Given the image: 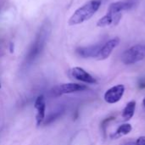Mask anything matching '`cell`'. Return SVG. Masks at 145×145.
<instances>
[{"mask_svg": "<svg viewBox=\"0 0 145 145\" xmlns=\"http://www.w3.org/2000/svg\"><path fill=\"white\" fill-rule=\"evenodd\" d=\"M101 0H91L77 8L69 20L70 25L82 24L93 16L101 6Z\"/></svg>", "mask_w": 145, "mask_h": 145, "instance_id": "6da1fadb", "label": "cell"}, {"mask_svg": "<svg viewBox=\"0 0 145 145\" xmlns=\"http://www.w3.org/2000/svg\"><path fill=\"white\" fill-rule=\"evenodd\" d=\"M49 31H50V29H49V25L48 24L43 25L39 29V31L36 36V38H35L32 45L31 46L30 50L26 55V62L27 63H32L40 55V54L42 53V51L46 44L48 37L49 35Z\"/></svg>", "mask_w": 145, "mask_h": 145, "instance_id": "7a4b0ae2", "label": "cell"}, {"mask_svg": "<svg viewBox=\"0 0 145 145\" xmlns=\"http://www.w3.org/2000/svg\"><path fill=\"white\" fill-rule=\"evenodd\" d=\"M145 58V43L134 45L126 51L121 55V61L125 65H133Z\"/></svg>", "mask_w": 145, "mask_h": 145, "instance_id": "3957f363", "label": "cell"}, {"mask_svg": "<svg viewBox=\"0 0 145 145\" xmlns=\"http://www.w3.org/2000/svg\"><path fill=\"white\" fill-rule=\"evenodd\" d=\"M125 90H126V88H125L124 85H122V84L116 85V86L109 88L105 92V93L104 95V99H105V102L108 104H110V105L116 104L121 99V98L124 95Z\"/></svg>", "mask_w": 145, "mask_h": 145, "instance_id": "277c9868", "label": "cell"}, {"mask_svg": "<svg viewBox=\"0 0 145 145\" xmlns=\"http://www.w3.org/2000/svg\"><path fill=\"white\" fill-rule=\"evenodd\" d=\"M119 43H120V39L118 37L110 39L106 42L103 43L96 59L99 60H104L108 59L111 54V53L113 52V50L119 45Z\"/></svg>", "mask_w": 145, "mask_h": 145, "instance_id": "5b68a950", "label": "cell"}, {"mask_svg": "<svg viewBox=\"0 0 145 145\" xmlns=\"http://www.w3.org/2000/svg\"><path fill=\"white\" fill-rule=\"evenodd\" d=\"M88 87L82 84H77V83H64L59 86L55 88V91H53L55 93V96H59L62 94H67V93H72L76 92H81L87 90Z\"/></svg>", "mask_w": 145, "mask_h": 145, "instance_id": "8992f818", "label": "cell"}, {"mask_svg": "<svg viewBox=\"0 0 145 145\" xmlns=\"http://www.w3.org/2000/svg\"><path fill=\"white\" fill-rule=\"evenodd\" d=\"M71 74L75 79L82 82L89 84H95L97 82L96 79L93 76H91L88 72H87L84 69L81 67H74L73 69H71Z\"/></svg>", "mask_w": 145, "mask_h": 145, "instance_id": "52a82bcc", "label": "cell"}, {"mask_svg": "<svg viewBox=\"0 0 145 145\" xmlns=\"http://www.w3.org/2000/svg\"><path fill=\"white\" fill-rule=\"evenodd\" d=\"M103 43H98L88 47H80L76 48V53L82 58H97Z\"/></svg>", "mask_w": 145, "mask_h": 145, "instance_id": "ba28073f", "label": "cell"}, {"mask_svg": "<svg viewBox=\"0 0 145 145\" xmlns=\"http://www.w3.org/2000/svg\"><path fill=\"white\" fill-rule=\"evenodd\" d=\"M121 16H122L121 13H118L116 14L107 13L105 15H104L102 18L99 20V21L97 22V25L99 27H105L107 25H116L120 22Z\"/></svg>", "mask_w": 145, "mask_h": 145, "instance_id": "9c48e42d", "label": "cell"}, {"mask_svg": "<svg viewBox=\"0 0 145 145\" xmlns=\"http://www.w3.org/2000/svg\"><path fill=\"white\" fill-rule=\"evenodd\" d=\"M135 110H136V101L132 100L128 102L122 110V113H121L122 118L126 121L131 120L135 114Z\"/></svg>", "mask_w": 145, "mask_h": 145, "instance_id": "30bf717a", "label": "cell"}, {"mask_svg": "<svg viewBox=\"0 0 145 145\" xmlns=\"http://www.w3.org/2000/svg\"><path fill=\"white\" fill-rule=\"evenodd\" d=\"M132 130H133V127H132L131 124H129V123L122 124L117 128L116 132L111 135V138L116 139V138H119L121 136L127 135L132 132Z\"/></svg>", "mask_w": 145, "mask_h": 145, "instance_id": "8fae6325", "label": "cell"}, {"mask_svg": "<svg viewBox=\"0 0 145 145\" xmlns=\"http://www.w3.org/2000/svg\"><path fill=\"white\" fill-rule=\"evenodd\" d=\"M45 109H46V105L43 104L41 106H39L38 108H37V114L36 116V120H37V126H40L42 121H44L45 118Z\"/></svg>", "mask_w": 145, "mask_h": 145, "instance_id": "7c38bea8", "label": "cell"}, {"mask_svg": "<svg viewBox=\"0 0 145 145\" xmlns=\"http://www.w3.org/2000/svg\"><path fill=\"white\" fill-rule=\"evenodd\" d=\"M64 112H65L64 109H60V110H59L58 111H55L54 113L51 114V115L47 118V120L44 121V125H48V124H50V123L54 122L56 119L59 118V117L64 114Z\"/></svg>", "mask_w": 145, "mask_h": 145, "instance_id": "4fadbf2b", "label": "cell"}, {"mask_svg": "<svg viewBox=\"0 0 145 145\" xmlns=\"http://www.w3.org/2000/svg\"><path fill=\"white\" fill-rule=\"evenodd\" d=\"M43 104H45V99H44V97H43V95H40V96H38L37 98V99H36V101H35V108L37 109V108H38L39 106H41L42 105H43Z\"/></svg>", "mask_w": 145, "mask_h": 145, "instance_id": "5bb4252c", "label": "cell"}, {"mask_svg": "<svg viewBox=\"0 0 145 145\" xmlns=\"http://www.w3.org/2000/svg\"><path fill=\"white\" fill-rule=\"evenodd\" d=\"M135 145H145V136H141V137H139V138L135 141Z\"/></svg>", "mask_w": 145, "mask_h": 145, "instance_id": "9a60e30c", "label": "cell"}, {"mask_svg": "<svg viewBox=\"0 0 145 145\" xmlns=\"http://www.w3.org/2000/svg\"><path fill=\"white\" fill-rule=\"evenodd\" d=\"M138 87H139V88H141V89L145 88V80H141V81L139 82Z\"/></svg>", "mask_w": 145, "mask_h": 145, "instance_id": "2e32d148", "label": "cell"}, {"mask_svg": "<svg viewBox=\"0 0 145 145\" xmlns=\"http://www.w3.org/2000/svg\"><path fill=\"white\" fill-rule=\"evenodd\" d=\"M13 48H14V44H13V43H10V52H11V53L14 52V49H13Z\"/></svg>", "mask_w": 145, "mask_h": 145, "instance_id": "e0dca14e", "label": "cell"}, {"mask_svg": "<svg viewBox=\"0 0 145 145\" xmlns=\"http://www.w3.org/2000/svg\"><path fill=\"white\" fill-rule=\"evenodd\" d=\"M124 145H135V142H128Z\"/></svg>", "mask_w": 145, "mask_h": 145, "instance_id": "ac0fdd59", "label": "cell"}, {"mask_svg": "<svg viewBox=\"0 0 145 145\" xmlns=\"http://www.w3.org/2000/svg\"><path fill=\"white\" fill-rule=\"evenodd\" d=\"M143 106H144V108L145 110V97L144 98V99H143Z\"/></svg>", "mask_w": 145, "mask_h": 145, "instance_id": "d6986e66", "label": "cell"}, {"mask_svg": "<svg viewBox=\"0 0 145 145\" xmlns=\"http://www.w3.org/2000/svg\"><path fill=\"white\" fill-rule=\"evenodd\" d=\"M0 88H1V84H0Z\"/></svg>", "mask_w": 145, "mask_h": 145, "instance_id": "ffe728a7", "label": "cell"}]
</instances>
